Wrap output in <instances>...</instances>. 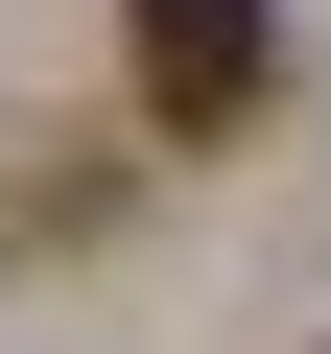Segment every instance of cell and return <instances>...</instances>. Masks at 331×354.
Segmentation results:
<instances>
[{
    "label": "cell",
    "instance_id": "6da1fadb",
    "mask_svg": "<svg viewBox=\"0 0 331 354\" xmlns=\"http://www.w3.org/2000/svg\"><path fill=\"white\" fill-rule=\"evenodd\" d=\"M118 24H142V142H260V95H284L260 0H118Z\"/></svg>",
    "mask_w": 331,
    "mask_h": 354
}]
</instances>
